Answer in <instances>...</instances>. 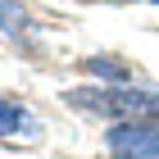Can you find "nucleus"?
I'll return each instance as SVG.
<instances>
[{"label": "nucleus", "instance_id": "obj_1", "mask_svg": "<svg viewBox=\"0 0 159 159\" xmlns=\"http://www.w3.org/2000/svg\"><path fill=\"white\" fill-rule=\"evenodd\" d=\"M64 100L73 109H91L118 123L159 118V91H146V86H73V91H64Z\"/></svg>", "mask_w": 159, "mask_h": 159}, {"label": "nucleus", "instance_id": "obj_2", "mask_svg": "<svg viewBox=\"0 0 159 159\" xmlns=\"http://www.w3.org/2000/svg\"><path fill=\"white\" fill-rule=\"evenodd\" d=\"M105 146L118 159H159V123H150V118L114 123L105 132Z\"/></svg>", "mask_w": 159, "mask_h": 159}, {"label": "nucleus", "instance_id": "obj_3", "mask_svg": "<svg viewBox=\"0 0 159 159\" xmlns=\"http://www.w3.org/2000/svg\"><path fill=\"white\" fill-rule=\"evenodd\" d=\"M41 123L32 109H23L18 100H0V136H37Z\"/></svg>", "mask_w": 159, "mask_h": 159}, {"label": "nucleus", "instance_id": "obj_4", "mask_svg": "<svg viewBox=\"0 0 159 159\" xmlns=\"http://www.w3.org/2000/svg\"><path fill=\"white\" fill-rule=\"evenodd\" d=\"M82 68H86V73H91V77H109V82H127V68H123V64H114V59H105V55H100V59H82Z\"/></svg>", "mask_w": 159, "mask_h": 159}, {"label": "nucleus", "instance_id": "obj_5", "mask_svg": "<svg viewBox=\"0 0 159 159\" xmlns=\"http://www.w3.org/2000/svg\"><path fill=\"white\" fill-rule=\"evenodd\" d=\"M27 23V9L18 0H0V32H18Z\"/></svg>", "mask_w": 159, "mask_h": 159}]
</instances>
